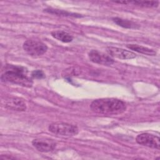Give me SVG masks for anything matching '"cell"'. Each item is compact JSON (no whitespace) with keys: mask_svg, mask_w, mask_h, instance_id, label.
<instances>
[{"mask_svg":"<svg viewBox=\"0 0 160 160\" xmlns=\"http://www.w3.org/2000/svg\"><path fill=\"white\" fill-rule=\"evenodd\" d=\"M91 110L96 113L106 115H117L126 109L124 102L115 98H101L94 100L91 105Z\"/></svg>","mask_w":160,"mask_h":160,"instance_id":"1","label":"cell"},{"mask_svg":"<svg viewBox=\"0 0 160 160\" xmlns=\"http://www.w3.org/2000/svg\"><path fill=\"white\" fill-rule=\"evenodd\" d=\"M26 69L21 66L8 65L2 73L1 79L2 82H12L24 87L30 88L32 85V79L28 76Z\"/></svg>","mask_w":160,"mask_h":160,"instance_id":"2","label":"cell"},{"mask_svg":"<svg viewBox=\"0 0 160 160\" xmlns=\"http://www.w3.org/2000/svg\"><path fill=\"white\" fill-rule=\"evenodd\" d=\"M48 129L53 134L66 137L76 136L79 132V129L76 126L63 122L51 123L49 124Z\"/></svg>","mask_w":160,"mask_h":160,"instance_id":"3","label":"cell"},{"mask_svg":"<svg viewBox=\"0 0 160 160\" xmlns=\"http://www.w3.org/2000/svg\"><path fill=\"white\" fill-rule=\"evenodd\" d=\"M24 50L32 57H39L48 50V46L41 41L28 39L23 44Z\"/></svg>","mask_w":160,"mask_h":160,"instance_id":"4","label":"cell"},{"mask_svg":"<svg viewBox=\"0 0 160 160\" xmlns=\"http://www.w3.org/2000/svg\"><path fill=\"white\" fill-rule=\"evenodd\" d=\"M136 142L142 146L148 148L159 149H160V139L158 136L149 133H142L137 136L136 138Z\"/></svg>","mask_w":160,"mask_h":160,"instance_id":"5","label":"cell"},{"mask_svg":"<svg viewBox=\"0 0 160 160\" xmlns=\"http://www.w3.org/2000/svg\"><path fill=\"white\" fill-rule=\"evenodd\" d=\"M1 103L4 108L13 111H24L27 108L24 99L18 97L10 96L5 98L4 100H2Z\"/></svg>","mask_w":160,"mask_h":160,"instance_id":"6","label":"cell"},{"mask_svg":"<svg viewBox=\"0 0 160 160\" xmlns=\"http://www.w3.org/2000/svg\"><path fill=\"white\" fill-rule=\"evenodd\" d=\"M88 56L92 62L104 66L111 65L114 62V59L109 55L94 49L89 52Z\"/></svg>","mask_w":160,"mask_h":160,"instance_id":"7","label":"cell"},{"mask_svg":"<svg viewBox=\"0 0 160 160\" xmlns=\"http://www.w3.org/2000/svg\"><path fill=\"white\" fill-rule=\"evenodd\" d=\"M32 146L39 151L42 152H50L56 147V142L50 139L37 138L32 141Z\"/></svg>","mask_w":160,"mask_h":160,"instance_id":"8","label":"cell"},{"mask_svg":"<svg viewBox=\"0 0 160 160\" xmlns=\"http://www.w3.org/2000/svg\"><path fill=\"white\" fill-rule=\"evenodd\" d=\"M106 51L111 57H114L121 59H130L136 56V54L131 51L116 47H108Z\"/></svg>","mask_w":160,"mask_h":160,"instance_id":"9","label":"cell"},{"mask_svg":"<svg viewBox=\"0 0 160 160\" xmlns=\"http://www.w3.org/2000/svg\"><path fill=\"white\" fill-rule=\"evenodd\" d=\"M126 47L131 50H133L136 52H138L143 54H146L148 56H155L156 54V52L154 49H152L142 46H139L138 44H127Z\"/></svg>","mask_w":160,"mask_h":160,"instance_id":"10","label":"cell"},{"mask_svg":"<svg viewBox=\"0 0 160 160\" xmlns=\"http://www.w3.org/2000/svg\"><path fill=\"white\" fill-rule=\"evenodd\" d=\"M51 36L54 38L63 42H70L73 39V37L70 34L61 30L52 31Z\"/></svg>","mask_w":160,"mask_h":160,"instance_id":"11","label":"cell"},{"mask_svg":"<svg viewBox=\"0 0 160 160\" xmlns=\"http://www.w3.org/2000/svg\"><path fill=\"white\" fill-rule=\"evenodd\" d=\"M112 21L118 26H121L124 28L128 29H138L139 28V25L136 24V22L129 21L127 19H123L119 18H113Z\"/></svg>","mask_w":160,"mask_h":160,"instance_id":"12","label":"cell"},{"mask_svg":"<svg viewBox=\"0 0 160 160\" xmlns=\"http://www.w3.org/2000/svg\"><path fill=\"white\" fill-rule=\"evenodd\" d=\"M44 11L51 13V14H57L59 16H72V17H76V18H79V17H82L81 14H76V13H72V12H69L68 11H65L63 10H60V9H52V8H47L44 9Z\"/></svg>","mask_w":160,"mask_h":160,"instance_id":"13","label":"cell"},{"mask_svg":"<svg viewBox=\"0 0 160 160\" xmlns=\"http://www.w3.org/2000/svg\"><path fill=\"white\" fill-rule=\"evenodd\" d=\"M131 3L137 6H140L146 8H157L159 5L158 1H128V4Z\"/></svg>","mask_w":160,"mask_h":160,"instance_id":"14","label":"cell"},{"mask_svg":"<svg viewBox=\"0 0 160 160\" xmlns=\"http://www.w3.org/2000/svg\"><path fill=\"white\" fill-rule=\"evenodd\" d=\"M31 77L36 79H42L45 77V74L41 70H34L31 73Z\"/></svg>","mask_w":160,"mask_h":160,"instance_id":"15","label":"cell"},{"mask_svg":"<svg viewBox=\"0 0 160 160\" xmlns=\"http://www.w3.org/2000/svg\"><path fill=\"white\" fill-rule=\"evenodd\" d=\"M1 159H16L15 157L8 156V155H1L0 157Z\"/></svg>","mask_w":160,"mask_h":160,"instance_id":"16","label":"cell"}]
</instances>
